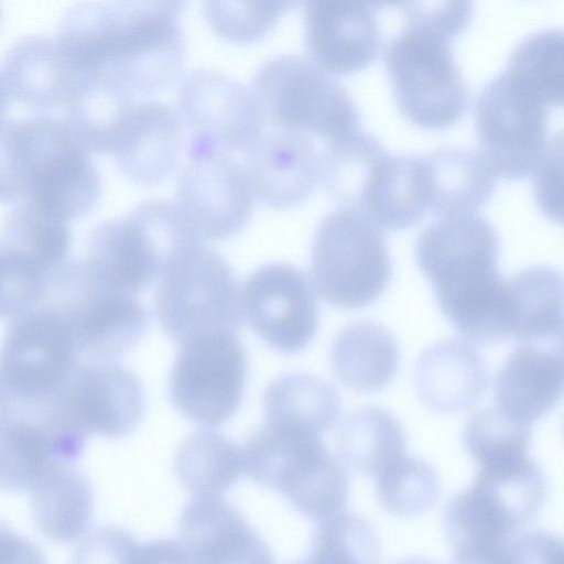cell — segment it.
Listing matches in <instances>:
<instances>
[{
  "instance_id": "d4e9b609",
  "label": "cell",
  "mask_w": 564,
  "mask_h": 564,
  "mask_svg": "<svg viewBox=\"0 0 564 564\" xmlns=\"http://www.w3.org/2000/svg\"><path fill=\"white\" fill-rule=\"evenodd\" d=\"M358 210L391 230L419 223L430 210L424 156L388 153L375 170Z\"/></svg>"
},
{
  "instance_id": "7dc6e473",
  "label": "cell",
  "mask_w": 564,
  "mask_h": 564,
  "mask_svg": "<svg viewBox=\"0 0 564 564\" xmlns=\"http://www.w3.org/2000/svg\"><path fill=\"white\" fill-rule=\"evenodd\" d=\"M19 404L0 380V429L18 412Z\"/></svg>"
},
{
  "instance_id": "f1b7e54d",
  "label": "cell",
  "mask_w": 564,
  "mask_h": 564,
  "mask_svg": "<svg viewBox=\"0 0 564 564\" xmlns=\"http://www.w3.org/2000/svg\"><path fill=\"white\" fill-rule=\"evenodd\" d=\"M31 492L33 519L43 535L59 543L85 535L93 517L94 492L82 470L73 464H57Z\"/></svg>"
},
{
  "instance_id": "30bf717a",
  "label": "cell",
  "mask_w": 564,
  "mask_h": 564,
  "mask_svg": "<svg viewBox=\"0 0 564 564\" xmlns=\"http://www.w3.org/2000/svg\"><path fill=\"white\" fill-rule=\"evenodd\" d=\"M143 410L139 378L112 360L79 362L66 384L40 405L39 413L55 433L85 444L93 434L109 438L131 434Z\"/></svg>"
},
{
  "instance_id": "603a6c76",
  "label": "cell",
  "mask_w": 564,
  "mask_h": 564,
  "mask_svg": "<svg viewBox=\"0 0 564 564\" xmlns=\"http://www.w3.org/2000/svg\"><path fill=\"white\" fill-rule=\"evenodd\" d=\"M2 78L8 94L34 109L67 106L79 80L55 37L25 36L8 52Z\"/></svg>"
},
{
  "instance_id": "9a60e30c",
  "label": "cell",
  "mask_w": 564,
  "mask_h": 564,
  "mask_svg": "<svg viewBox=\"0 0 564 564\" xmlns=\"http://www.w3.org/2000/svg\"><path fill=\"white\" fill-rule=\"evenodd\" d=\"M240 308L249 327L283 354L303 350L318 328L312 282L289 263H269L248 275L240 293Z\"/></svg>"
},
{
  "instance_id": "816d5d0a",
  "label": "cell",
  "mask_w": 564,
  "mask_h": 564,
  "mask_svg": "<svg viewBox=\"0 0 564 564\" xmlns=\"http://www.w3.org/2000/svg\"><path fill=\"white\" fill-rule=\"evenodd\" d=\"M0 18H1V10H0Z\"/></svg>"
},
{
  "instance_id": "6da1fadb",
  "label": "cell",
  "mask_w": 564,
  "mask_h": 564,
  "mask_svg": "<svg viewBox=\"0 0 564 564\" xmlns=\"http://www.w3.org/2000/svg\"><path fill=\"white\" fill-rule=\"evenodd\" d=\"M183 1H89L69 8L56 42L79 75L104 74L133 95L169 87L185 59Z\"/></svg>"
},
{
  "instance_id": "4316f807",
  "label": "cell",
  "mask_w": 564,
  "mask_h": 564,
  "mask_svg": "<svg viewBox=\"0 0 564 564\" xmlns=\"http://www.w3.org/2000/svg\"><path fill=\"white\" fill-rule=\"evenodd\" d=\"M401 360L394 336L373 322H356L344 327L330 349L336 377L357 392H375L395 377Z\"/></svg>"
},
{
  "instance_id": "83f0119b",
  "label": "cell",
  "mask_w": 564,
  "mask_h": 564,
  "mask_svg": "<svg viewBox=\"0 0 564 564\" xmlns=\"http://www.w3.org/2000/svg\"><path fill=\"white\" fill-rule=\"evenodd\" d=\"M64 447L35 415L19 406L0 429V488L32 491L53 466L75 462Z\"/></svg>"
},
{
  "instance_id": "836d02e7",
  "label": "cell",
  "mask_w": 564,
  "mask_h": 564,
  "mask_svg": "<svg viewBox=\"0 0 564 564\" xmlns=\"http://www.w3.org/2000/svg\"><path fill=\"white\" fill-rule=\"evenodd\" d=\"M389 152L361 129L325 144L321 152V181L341 207L359 209L370 178Z\"/></svg>"
},
{
  "instance_id": "ac0fdd59",
  "label": "cell",
  "mask_w": 564,
  "mask_h": 564,
  "mask_svg": "<svg viewBox=\"0 0 564 564\" xmlns=\"http://www.w3.org/2000/svg\"><path fill=\"white\" fill-rule=\"evenodd\" d=\"M243 171L253 197L289 208L305 200L321 180V152L305 134L265 131L246 151Z\"/></svg>"
},
{
  "instance_id": "8fae6325",
  "label": "cell",
  "mask_w": 564,
  "mask_h": 564,
  "mask_svg": "<svg viewBox=\"0 0 564 564\" xmlns=\"http://www.w3.org/2000/svg\"><path fill=\"white\" fill-rule=\"evenodd\" d=\"M552 107L506 70L479 91L474 109L481 156L495 174L519 180L544 156Z\"/></svg>"
},
{
  "instance_id": "8992f818",
  "label": "cell",
  "mask_w": 564,
  "mask_h": 564,
  "mask_svg": "<svg viewBox=\"0 0 564 564\" xmlns=\"http://www.w3.org/2000/svg\"><path fill=\"white\" fill-rule=\"evenodd\" d=\"M392 263L381 228L366 214L339 207L316 228L311 280L327 303L347 310L366 307L388 288Z\"/></svg>"
},
{
  "instance_id": "ba28073f",
  "label": "cell",
  "mask_w": 564,
  "mask_h": 564,
  "mask_svg": "<svg viewBox=\"0 0 564 564\" xmlns=\"http://www.w3.org/2000/svg\"><path fill=\"white\" fill-rule=\"evenodd\" d=\"M154 311L164 333L178 346L209 334L238 335L240 293L230 265L204 243L186 249L161 274Z\"/></svg>"
},
{
  "instance_id": "b9f144b4",
  "label": "cell",
  "mask_w": 564,
  "mask_h": 564,
  "mask_svg": "<svg viewBox=\"0 0 564 564\" xmlns=\"http://www.w3.org/2000/svg\"><path fill=\"white\" fill-rule=\"evenodd\" d=\"M141 544L127 530L104 525L88 532L70 564H139Z\"/></svg>"
},
{
  "instance_id": "f546056e",
  "label": "cell",
  "mask_w": 564,
  "mask_h": 564,
  "mask_svg": "<svg viewBox=\"0 0 564 564\" xmlns=\"http://www.w3.org/2000/svg\"><path fill=\"white\" fill-rule=\"evenodd\" d=\"M510 299L509 338L522 343L562 340L563 281L555 269L538 265L507 280Z\"/></svg>"
},
{
  "instance_id": "f6af8a7d",
  "label": "cell",
  "mask_w": 564,
  "mask_h": 564,
  "mask_svg": "<svg viewBox=\"0 0 564 564\" xmlns=\"http://www.w3.org/2000/svg\"><path fill=\"white\" fill-rule=\"evenodd\" d=\"M0 564H47L43 552L29 539L0 522Z\"/></svg>"
},
{
  "instance_id": "bcb514c9",
  "label": "cell",
  "mask_w": 564,
  "mask_h": 564,
  "mask_svg": "<svg viewBox=\"0 0 564 564\" xmlns=\"http://www.w3.org/2000/svg\"><path fill=\"white\" fill-rule=\"evenodd\" d=\"M511 538L490 549L454 553L453 564H519Z\"/></svg>"
},
{
  "instance_id": "4dcf8cb0",
  "label": "cell",
  "mask_w": 564,
  "mask_h": 564,
  "mask_svg": "<svg viewBox=\"0 0 564 564\" xmlns=\"http://www.w3.org/2000/svg\"><path fill=\"white\" fill-rule=\"evenodd\" d=\"M335 448L344 465L376 476L405 454V438L401 424L391 413L378 406H364L338 426Z\"/></svg>"
},
{
  "instance_id": "52a82bcc",
  "label": "cell",
  "mask_w": 564,
  "mask_h": 564,
  "mask_svg": "<svg viewBox=\"0 0 564 564\" xmlns=\"http://www.w3.org/2000/svg\"><path fill=\"white\" fill-rule=\"evenodd\" d=\"M251 83L265 120L276 129L316 137L325 144L360 129L359 110L348 91L308 58L272 56Z\"/></svg>"
},
{
  "instance_id": "3957f363",
  "label": "cell",
  "mask_w": 564,
  "mask_h": 564,
  "mask_svg": "<svg viewBox=\"0 0 564 564\" xmlns=\"http://www.w3.org/2000/svg\"><path fill=\"white\" fill-rule=\"evenodd\" d=\"M240 448L243 473L283 495L311 520L321 522L345 509L348 471L317 431L300 423L264 419Z\"/></svg>"
},
{
  "instance_id": "484cf974",
  "label": "cell",
  "mask_w": 564,
  "mask_h": 564,
  "mask_svg": "<svg viewBox=\"0 0 564 564\" xmlns=\"http://www.w3.org/2000/svg\"><path fill=\"white\" fill-rule=\"evenodd\" d=\"M424 161L430 210L436 215L475 213L491 197L497 176L477 151L445 147Z\"/></svg>"
},
{
  "instance_id": "60d3db41",
  "label": "cell",
  "mask_w": 564,
  "mask_h": 564,
  "mask_svg": "<svg viewBox=\"0 0 564 564\" xmlns=\"http://www.w3.org/2000/svg\"><path fill=\"white\" fill-rule=\"evenodd\" d=\"M50 275L0 249V319L14 321L40 307Z\"/></svg>"
},
{
  "instance_id": "7402d4cb",
  "label": "cell",
  "mask_w": 564,
  "mask_h": 564,
  "mask_svg": "<svg viewBox=\"0 0 564 564\" xmlns=\"http://www.w3.org/2000/svg\"><path fill=\"white\" fill-rule=\"evenodd\" d=\"M178 113L169 105L137 101L113 153L120 171L140 184H156L174 171L183 147Z\"/></svg>"
},
{
  "instance_id": "7bdbcfd3",
  "label": "cell",
  "mask_w": 564,
  "mask_h": 564,
  "mask_svg": "<svg viewBox=\"0 0 564 564\" xmlns=\"http://www.w3.org/2000/svg\"><path fill=\"white\" fill-rule=\"evenodd\" d=\"M562 139L556 137L551 139L547 151L541 162L534 170V193L536 202L542 210L553 219L561 220V210L556 203L561 205V171H562Z\"/></svg>"
},
{
  "instance_id": "7c38bea8",
  "label": "cell",
  "mask_w": 564,
  "mask_h": 564,
  "mask_svg": "<svg viewBox=\"0 0 564 564\" xmlns=\"http://www.w3.org/2000/svg\"><path fill=\"white\" fill-rule=\"evenodd\" d=\"M78 357L66 319L42 304L8 327L0 345V380L20 406L35 408L66 384Z\"/></svg>"
},
{
  "instance_id": "cb8c5ba5",
  "label": "cell",
  "mask_w": 564,
  "mask_h": 564,
  "mask_svg": "<svg viewBox=\"0 0 564 564\" xmlns=\"http://www.w3.org/2000/svg\"><path fill=\"white\" fill-rule=\"evenodd\" d=\"M137 101L120 82L104 74H83L66 106L68 126L89 152H116Z\"/></svg>"
},
{
  "instance_id": "c3c4849f",
  "label": "cell",
  "mask_w": 564,
  "mask_h": 564,
  "mask_svg": "<svg viewBox=\"0 0 564 564\" xmlns=\"http://www.w3.org/2000/svg\"><path fill=\"white\" fill-rule=\"evenodd\" d=\"M9 106V94L7 90V87L4 85L2 75L0 74V120L4 117L7 113Z\"/></svg>"
},
{
  "instance_id": "44dd1931",
  "label": "cell",
  "mask_w": 564,
  "mask_h": 564,
  "mask_svg": "<svg viewBox=\"0 0 564 564\" xmlns=\"http://www.w3.org/2000/svg\"><path fill=\"white\" fill-rule=\"evenodd\" d=\"M562 387V345L522 343L496 375V405L514 420L531 425L555 406Z\"/></svg>"
},
{
  "instance_id": "74e56055",
  "label": "cell",
  "mask_w": 564,
  "mask_h": 564,
  "mask_svg": "<svg viewBox=\"0 0 564 564\" xmlns=\"http://www.w3.org/2000/svg\"><path fill=\"white\" fill-rule=\"evenodd\" d=\"M375 489L386 511L413 517L434 506L440 479L426 462L404 454L375 476Z\"/></svg>"
},
{
  "instance_id": "2e32d148",
  "label": "cell",
  "mask_w": 564,
  "mask_h": 564,
  "mask_svg": "<svg viewBox=\"0 0 564 564\" xmlns=\"http://www.w3.org/2000/svg\"><path fill=\"white\" fill-rule=\"evenodd\" d=\"M177 205L204 241L240 232L253 209L243 167L230 154L187 152L176 184Z\"/></svg>"
},
{
  "instance_id": "e575fe53",
  "label": "cell",
  "mask_w": 564,
  "mask_h": 564,
  "mask_svg": "<svg viewBox=\"0 0 564 564\" xmlns=\"http://www.w3.org/2000/svg\"><path fill=\"white\" fill-rule=\"evenodd\" d=\"M264 419L300 423L325 434L340 415V398L328 381L301 372L275 378L263 395Z\"/></svg>"
},
{
  "instance_id": "f35d334b",
  "label": "cell",
  "mask_w": 564,
  "mask_h": 564,
  "mask_svg": "<svg viewBox=\"0 0 564 564\" xmlns=\"http://www.w3.org/2000/svg\"><path fill=\"white\" fill-rule=\"evenodd\" d=\"M531 438V425L514 420L497 405L476 412L463 433L465 448L480 467L527 457Z\"/></svg>"
},
{
  "instance_id": "d6986e66",
  "label": "cell",
  "mask_w": 564,
  "mask_h": 564,
  "mask_svg": "<svg viewBox=\"0 0 564 564\" xmlns=\"http://www.w3.org/2000/svg\"><path fill=\"white\" fill-rule=\"evenodd\" d=\"M178 531L195 564H275L265 541L221 496L192 497L181 512Z\"/></svg>"
},
{
  "instance_id": "d590c367",
  "label": "cell",
  "mask_w": 564,
  "mask_h": 564,
  "mask_svg": "<svg viewBox=\"0 0 564 564\" xmlns=\"http://www.w3.org/2000/svg\"><path fill=\"white\" fill-rule=\"evenodd\" d=\"M563 34L544 29L524 37L512 51L508 74L533 90L551 107L563 102Z\"/></svg>"
},
{
  "instance_id": "681fc988",
  "label": "cell",
  "mask_w": 564,
  "mask_h": 564,
  "mask_svg": "<svg viewBox=\"0 0 564 564\" xmlns=\"http://www.w3.org/2000/svg\"><path fill=\"white\" fill-rule=\"evenodd\" d=\"M394 564H438L430 558L420 557V556H411L406 558H402Z\"/></svg>"
},
{
  "instance_id": "4fadbf2b",
  "label": "cell",
  "mask_w": 564,
  "mask_h": 564,
  "mask_svg": "<svg viewBox=\"0 0 564 564\" xmlns=\"http://www.w3.org/2000/svg\"><path fill=\"white\" fill-rule=\"evenodd\" d=\"M248 373L237 334L200 336L180 346L169 378V395L187 420L206 429L231 419L240 406Z\"/></svg>"
},
{
  "instance_id": "ab89813d",
  "label": "cell",
  "mask_w": 564,
  "mask_h": 564,
  "mask_svg": "<svg viewBox=\"0 0 564 564\" xmlns=\"http://www.w3.org/2000/svg\"><path fill=\"white\" fill-rule=\"evenodd\" d=\"M294 4L292 1H205L203 13L223 39L250 44L262 39Z\"/></svg>"
},
{
  "instance_id": "d6a6232c",
  "label": "cell",
  "mask_w": 564,
  "mask_h": 564,
  "mask_svg": "<svg viewBox=\"0 0 564 564\" xmlns=\"http://www.w3.org/2000/svg\"><path fill=\"white\" fill-rule=\"evenodd\" d=\"M69 224L30 204L20 203L3 219L0 249L51 276L69 259Z\"/></svg>"
},
{
  "instance_id": "5bb4252c",
  "label": "cell",
  "mask_w": 564,
  "mask_h": 564,
  "mask_svg": "<svg viewBox=\"0 0 564 564\" xmlns=\"http://www.w3.org/2000/svg\"><path fill=\"white\" fill-rule=\"evenodd\" d=\"M177 108L191 131L187 152L247 151L261 135L267 121L253 90L209 68L193 70L184 78Z\"/></svg>"
},
{
  "instance_id": "1f68e13d",
  "label": "cell",
  "mask_w": 564,
  "mask_h": 564,
  "mask_svg": "<svg viewBox=\"0 0 564 564\" xmlns=\"http://www.w3.org/2000/svg\"><path fill=\"white\" fill-rule=\"evenodd\" d=\"M174 469L192 497L221 496L243 473L241 448L218 431L197 430L181 443Z\"/></svg>"
},
{
  "instance_id": "ffe728a7",
  "label": "cell",
  "mask_w": 564,
  "mask_h": 564,
  "mask_svg": "<svg viewBox=\"0 0 564 564\" xmlns=\"http://www.w3.org/2000/svg\"><path fill=\"white\" fill-rule=\"evenodd\" d=\"M414 381L424 405L452 414L474 408L486 393L490 377L482 356L470 343L446 339L421 354Z\"/></svg>"
},
{
  "instance_id": "ee69618b",
  "label": "cell",
  "mask_w": 564,
  "mask_h": 564,
  "mask_svg": "<svg viewBox=\"0 0 564 564\" xmlns=\"http://www.w3.org/2000/svg\"><path fill=\"white\" fill-rule=\"evenodd\" d=\"M511 541L519 564H563L562 540L552 532L529 530Z\"/></svg>"
},
{
  "instance_id": "f907efd6",
  "label": "cell",
  "mask_w": 564,
  "mask_h": 564,
  "mask_svg": "<svg viewBox=\"0 0 564 564\" xmlns=\"http://www.w3.org/2000/svg\"><path fill=\"white\" fill-rule=\"evenodd\" d=\"M292 564H307V562L305 560H302V561H299V562H295V563H292Z\"/></svg>"
},
{
  "instance_id": "9c48e42d",
  "label": "cell",
  "mask_w": 564,
  "mask_h": 564,
  "mask_svg": "<svg viewBox=\"0 0 564 564\" xmlns=\"http://www.w3.org/2000/svg\"><path fill=\"white\" fill-rule=\"evenodd\" d=\"M68 323L79 355L90 361H112L134 347L150 324L135 295L104 286L68 259L48 281L43 302Z\"/></svg>"
},
{
  "instance_id": "7a4b0ae2",
  "label": "cell",
  "mask_w": 564,
  "mask_h": 564,
  "mask_svg": "<svg viewBox=\"0 0 564 564\" xmlns=\"http://www.w3.org/2000/svg\"><path fill=\"white\" fill-rule=\"evenodd\" d=\"M403 29L386 44L383 59L395 104L414 124L453 126L468 109V87L451 43L469 25L468 1L402 2Z\"/></svg>"
},
{
  "instance_id": "277c9868",
  "label": "cell",
  "mask_w": 564,
  "mask_h": 564,
  "mask_svg": "<svg viewBox=\"0 0 564 564\" xmlns=\"http://www.w3.org/2000/svg\"><path fill=\"white\" fill-rule=\"evenodd\" d=\"M203 242L177 204L152 198L98 225L82 263L101 285L137 295L180 253Z\"/></svg>"
},
{
  "instance_id": "8d00e7d4",
  "label": "cell",
  "mask_w": 564,
  "mask_h": 564,
  "mask_svg": "<svg viewBox=\"0 0 564 564\" xmlns=\"http://www.w3.org/2000/svg\"><path fill=\"white\" fill-rule=\"evenodd\" d=\"M304 560L307 564H380L379 538L367 519L339 512L318 522Z\"/></svg>"
},
{
  "instance_id": "e0dca14e",
  "label": "cell",
  "mask_w": 564,
  "mask_h": 564,
  "mask_svg": "<svg viewBox=\"0 0 564 564\" xmlns=\"http://www.w3.org/2000/svg\"><path fill=\"white\" fill-rule=\"evenodd\" d=\"M378 7L359 1H305L304 37L311 61L335 75L368 67L381 47Z\"/></svg>"
},
{
  "instance_id": "5b68a950",
  "label": "cell",
  "mask_w": 564,
  "mask_h": 564,
  "mask_svg": "<svg viewBox=\"0 0 564 564\" xmlns=\"http://www.w3.org/2000/svg\"><path fill=\"white\" fill-rule=\"evenodd\" d=\"M546 479L530 457L480 467L469 488L446 503L443 528L454 553L497 546L542 510Z\"/></svg>"
}]
</instances>
